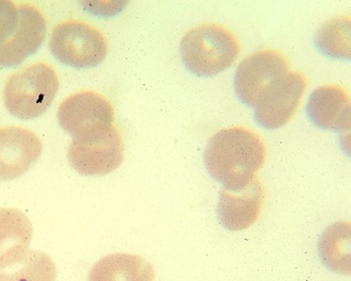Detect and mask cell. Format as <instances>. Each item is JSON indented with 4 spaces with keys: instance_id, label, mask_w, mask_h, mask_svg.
Segmentation results:
<instances>
[{
    "instance_id": "6",
    "label": "cell",
    "mask_w": 351,
    "mask_h": 281,
    "mask_svg": "<svg viewBox=\"0 0 351 281\" xmlns=\"http://www.w3.org/2000/svg\"><path fill=\"white\" fill-rule=\"evenodd\" d=\"M289 71L288 58L280 51L261 49L238 65L234 89L245 106L256 107L266 92Z\"/></svg>"
},
{
    "instance_id": "11",
    "label": "cell",
    "mask_w": 351,
    "mask_h": 281,
    "mask_svg": "<svg viewBox=\"0 0 351 281\" xmlns=\"http://www.w3.org/2000/svg\"><path fill=\"white\" fill-rule=\"evenodd\" d=\"M265 188L256 175L247 186L239 191H220L217 218L223 228L240 232L250 228L260 217L265 201Z\"/></svg>"
},
{
    "instance_id": "2",
    "label": "cell",
    "mask_w": 351,
    "mask_h": 281,
    "mask_svg": "<svg viewBox=\"0 0 351 281\" xmlns=\"http://www.w3.org/2000/svg\"><path fill=\"white\" fill-rule=\"evenodd\" d=\"M240 51L237 36L215 23L192 27L180 43L184 66L199 77H211L226 71L237 62Z\"/></svg>"
},
{
    "instance_id": "1",
    "label": "cell",
    "mask_w": 351,
    "mask_h": 281,
    "mask_svg": "<svg viewBox=\"0 0 351 281\" xmlns=\"http://www.w3.org/2000/svg\"><path fill=\"white\" fill-rule=\"evenodd\" d=\"M267 148L254 130L226 127L213 135L204 151V163L213 180L224 190L239 191L250 184L265 164Z\"/></svg>"
},
{
    "instance_id": "12",
    "label": "cell",
    "mask_w": 351,
    "mask_h": 281,
    "mask_svg": "<svg viewBox=\"0 0 351 281\" xmlns=\"http://www.w3.org/2000/svg\"><path fill=\"white\" fill-rule=\"evenodd\" d=\"M312 123L322 130L345 132L350 127V96L338 84H325L315 89L306 104Z\"/></svg>"
},
{
    "instance_id": "16",
    "label": "cell",
    "mask_w": 351,
    "mask_h": 281,
    "mask_svg": "<svg viewBox=\"0 0 351 281\" xmlns=\"http://www.w3.org/2000/svg\"><path fill=\"white\" fill-rule=\"evenodd\" d=\"M314 42L329 58L350 60V15H338L325 22L315 34Z\"/></svg>"
},
{
    "instance_id": "3",
    "label": "cell",
    "mask_w": 351,
    "mask_h": 281,
    "mask_svg": "<svg viewBox=\"0 0 351 281\" xmlns=\"http://www.w3.org/2000/svg\"><path fill=\"white\" fill-rule=\"evenodd\" d=\"M60 88L55 69L47 63L25 66L12 73L5 83L3 101L17 119H33L45 114Z\"/></svg>"
},
{
    "instance_id": "17",
    "label": "cell",
    "mask_w": 351,
    "mask_h": 281,
    "mask_svg": "<svg viewBox=\"0 0 351 281\" xmlns=\"http://www.w3.org/2000/svg\"><path fill=\"white\" fill-rule=\"evenodd\" d=\"M22 264V267L12 274L0 271V281H56V280L55 262L45 252L40 250H30Z\"/></svg>"
},
{
    "instance_id": "15",
    "label": "cell",
    "mask_w": 351,
    "mask_h": 281,
    "mask_svg": "<svg viewBox=\"0 0 351 281\" xmlns=\"http://www.w3.org/2000/svg\"><path fill=\"white\" fill-rule=\"evenodd\" d=\"M350 222H335L325 229L317 244L320 260L324 267L337 274L350 276Z\"/></svg>"
},
{
    "instance_id": "14",
    "label": "cell",
    "mask_w": 351,
    "mask_h": 281,
    "mask_svg": "<svg viewBox=\"0 0 351 281\" xmlns=\"http://www.w3.org/2000/svg\"><path fill=\"white\" fill-rule=\"evenodd\" d=\"M156 270L145 258L130 253L107 255L91 268L88 281H155Z\"/></svg>"
},
{
    "instance_id": "7",
    "label": "cell",
    "mask_w": 351,
    "mask_h": 281,
    "mask_svg": "<svg viewBox=\"0 0 351 281\" xmlns=\"http://www.w3.org/2000/svg\"><path fill=\"white\" fill-rule=\"evenodd\" d=\"M58 122L73 138L97 134L114 126V106L94 91H80L64 99L58 108Z\"/></svg>"
},
{
    "instance_id": "5",
    "label": "cell",
    "mask_w": 351,
    "mask_h": 281,
    "mask_svg": "<svg viewBox=\"0 0 351 281\" xmlns=\"http://www.w3.org/2000/svg\"><path fill=\"white\" fill-rule=\"evenodd\" d=\"M71 167L80 175L102 176L114 172L124 158V143L117 127L73 138L68 149Z\"/></svg>"
},
{
    "instance_id": "13",
    "label": "cell",
    "mask_w": 351,
    "mask_h": 281,
    "mask_svg": "<svg viewBox=\"0 0 351 281\" xmlns=\"http://www.w3.org/2000/svg\"><path fill=\"white\" fill-rule=\"evenodd\" d=\"M32 236V221L23 212L0 208V269L24 262Z\"/></svg>"
},
{
    "instance_id": "8",
    "label": "cell",
    "mask_w": 351,
    "mask_h": 281,
    "mask_svg": "<svg viewBox=\"0 0 351 281\" xmlns=\"http://www.w3.org/2000/svg\"><path fill=\"white\" fill-rule=\"evenodd\" d=\"M307 84L308 79L301 71H289L276 82L255 107L258 126L276 130L288 124L298 111Z\"/></svg>"
},
{
    "instance_id": "4",
    "label": "cell",
    "mask_w": 351,
    "mask_h": 281,
    "mask_svg": "<svg viewBox=\"0 0 351 281\" xmlns=\"http://www.w3.org/2000/svg\"><path fill=\"white\" fill-rule=\"evenodd\" d=\"M49 49L60 62L76 69L97 67L106 58L108 42L101 30L78 20L53 27Z\"/></svg>"
},
{
    "instance_id": "9",
    "label": "cell",
    "mask_w": 351,
    "mask_h": 281,
    "mask_svg": "<svg viewBox=\"0 0 351 281\" xmlns=\"http://www.w3.org/2000/svg\"><path fill=\"white\" fill-rule=\"evenodd\" d=\"M18 24L12 35L0 43V67L20 65L40 47L46 36V21L34 5H18Z\"/></svg>"
},
{
    "instance_id": "18",
    "label": "cell",
    "mask_w": 351,
    "mask_h": 281,
    "mask_svg": "<svg viewBox=\"0 0 351 281\" xmlns=\"http://www.w3.org/2000/svg\"><path fill=\"white\" fill-rule=\"evenodd\" d=\"M18 24V8L8 0H0V43L7 40Z\"/></svg>"
},
{
    "instance_id": "10",
    "label": "cell",
    "mask_w": 351,
    "mask_h": 281,
    "mask_svg": "<svg viewBox=\"0 0 351 281\" xmlns=\"http://www.w3.org/2000/svg\"><path fill=\"white\" fill-rule=\"evenodd\" d=\"M43 143L32 130L23 127H0V181L16 180L37 162Z\"/></svg>"
}]
</instances>
